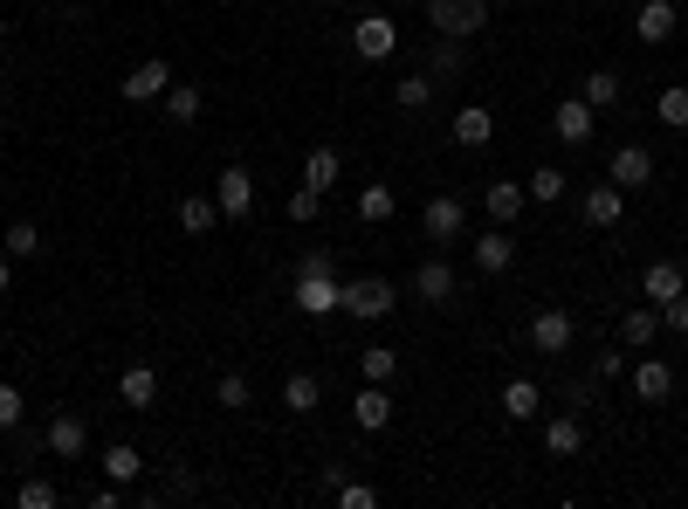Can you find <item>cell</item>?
Masks as SVG:
<instances>
[{
	"instance_id": "cell-1",
	"label": "cell",
	"mask_w": 688,
	"mask_h": 509,
	"mask_svg": "<svg viewBox=\"0 0 688 509\" xmlns=\"http://www.w3.org/2000/svg\"><path fill=\"white\" fill-rule=\"evenodd\" d=\"M290 303L303 317H330V310H345V283H338V269H296L290 275Z\"/></svg>"
},
{
	"instance_id": "cell-2",
	"label": "cell",
	"mask_w": 688,
	"mask_h": 509,
	"mask_svg": "<svg viewBox=\"0 0 688 509\" xmlns=\"http://www.w3.org/2000/svg\"><path fill=\"white\" fill-rule=\"evenodd\" d=\"M393 310H399V290L386 283V275H351V283H345V317L379 324V317H393Z\"/></svg>"
},
{
	"instance_id": "cell-3",
	"label": "cell",
	"mask_w": 688,
	"mask_h": 509,
	"mask_svg": "<svg viewBox=\"0 0 688 509\" xmlns=\"http://www.w3.org/2000/svg\"><path fill=\"white\" fill-rule=\"evenodd\" d=\"M427 21H435V35L469 42L489 29V0H427Z\"/></svg>"
},
{
	"instance_id": "cell-4",
	"label": "cell",
	"mask_w": 688,
	"mask_h": 509,
	"mask_svg": "<svg viewBox=\"0 0 688 509\" xmlns=\"http://www.w3.org/2000/svg\"><path fill=\"white\" fill-rule=\"evenodd\" d=\"M351 48H359L365 63H386L399 48V21L393 14H359V21H351Z\"/></svg>"
},
{
	"instance_id": "cell-5",
	"label": "cell",
	"mask_w": 688,
	"mask_h": 509,
	"mask_svg": "<svg viewBox=\"0 0 688 509\" xmlns=\"http://www.w3.org/2000/svg\"><path fill=\"white\" fill-rule=\"evenodd\" d=\"M172 76H180V69H172L166 56H145L132 76H124V104H159V97L172 90Z\"/></svg>"
},
{
	"instance_id": "cell-6",
	"label": "cell",
	"mask_w": 688,
	"mask_h": 509,
	"mask_svg": "<svg viewBox=\"0 0 688 509\" xmlns=\"http://www.w3.org/2000/svg\"><path fill=\"white\" fill-rule=\"evenodd\" d=\"M214 207H221V220H248V214H255V180H248V166H221Z\"/></svg>"
},
{
	"instance_id": "cell-7",
	"label": "cell",
	"mask_w": 688,
	"mask_h": 509,
	"mask_svg": "<svg viewBox=\"0 0 688 509\" xmlns=\"http://www.w3.org/2000/svg\"><path fill=\"white\" fill-rule=\"evenodd\" d=\"M420 227H427V241H462V227H469L462 193H435V200L420 207Z\"/></svg>"
},
{
	"instance_id": "cell-8",
	"label": "cell",
	"mask_w": 688,
	"mask_h": 509,
	"mask_svg": "<svg viewBox=\"0 0 688 509\" xmlns=\"http://www.w3.org/2000/svg\"><path fill=\"white\" fill-rule=\"evenodd\" d=\"M572 338H578L572 310H538V317H530V351H544V359H565Z\"/></svg>"
},
{
	"instance_id": "cell-9",
	"label": "cell",
	"mask_w": 688,
	"mask_h": 509,
	"mask_svg": "<svg viewBox=\"0 0 688 509\" xmlns=\"http://www.w3.org/2000/svg\"><path fill=\"white\" fill-rule=\"evenodd\" d=\"M414 296L427 303V310H448V303L462 296V283H454V269L441 262V255H427V262L414 269Z\"/></svg>"
},
{
	"instance_id": "cell-10",
	"label": "cell",
	"mask_w": 688,
	"mask_h": 509,
	"mask_svg": "<svg viewBox=\"0 0 688 509\" xmlns=\"http://www.w3.org/2000/svg\"><path fill=\"white\" fill-rule=\"evenodd\" d=\"M42 448L56 454V462H83V448H90V427H83V414H56L42 427Z\"/></svg>"
},
{
	"instance_id": "cell-11",
	"label": "cell",
	"mask_w": 688,
	"mask_h": 509,
	"mask_svg": "<svg viewBox=\"0 0 688 509\" xmlns=\"http://www.w3.org/2000/svg\"><path fill=\"white\" fill-rule=\"evenodd\" d=\"M606 180L627 186V193H633V186H647V180H654V151H647V145H620L613 159H606Z\"/></svg>"
},
{
	"instance_id": "cell-12",
	"label": "cell",
	"mask_w": 688,
	"mask_h": 509,
	"mask_svg": "<svg viewBox=\"0 0 688 509\" xmlns=\"http://www.w3.org/2000/svg\"><path fill=\"white\" fill-rule=\"evenodd\" d=\"M578 214H585V227H620V214H627V186H585V200H578Z\"/></svg>"
},
{
	"instance_id": "cell-13",
	"label": "cell",
	"mask_w": 688,
	"mask_h": 509,
	"mask_svg": "<svg viewBox=\"0 0 688 509\" xmlns=\"http://www.w3.org/2000/svg\"><path fill=\"white\" fill-rule=\"evenodd\" d=\"M351 420H359L365 434H379V427H393V393L379 386V378H365V386L351 393Z\"/></svg>"
},
{
	"instance_id": "cell-14",
	"label": "cell",
	"mask_w": 688,
	"mask_h": 509,
	"mask_svg": "<svg viewBox=\"0 0 688 509\" xmlns=\"http://www.w3.org/2000/svg\"><path fill=\"white\" fill-rule=\"evenodd\" d=\"M117 399L132 406V414H151V399H159V372H151V365H124L117 372Z\"/></svg>"
},
{
	"instance_id": "cell-15",
	"label": "cell",
	"mask_w": 688,
	"mask_h": 509,
	"mask_svg": "<svg viewBox=\"0 0 688 509\" xmlns=\"http://www.w3.org/2000/svg\"><path fill=\"white\" fill-rule=\"evenodd\" d=\"M509 262H517V241H509V227L475 235V269H482V275H509Z\"/></svg>"
},
{
	"instance_id": "cell-16",
	"label": "cell",
	"mask_w": 688,
	"mask_h": 509,
	"mask_svg": "<svg viewBox=\"0 0 688 509\" xmlns=\"http://www.w3.org/2000/svg\"><path fill=\"white\" fill-rule=\"evenodd\" d=\"M482 207H489V220H496V227H509V220H517V214L530 207V193H523L517 180H489V186H482Z\"/></svg>"
},
{
	"instance_id": "cell-17",
	"label": "cell",
	"mask_w": 688,
	"mask_h": 509,
	"mask_svg": "<svg viewBox=\"0 0 688 509\" xmlns=\"http://www.w3.org/2000/svg\"><path fill=\"white\" fill-rule=\"evenodd\" d=\"M633 35H641L647 48H661L675 35V0H641V14H633Z\"/></svg>"
},
{
	"instance_id": "cell-18",
	"label": "cell",
	"mask_w": 688,
	"mask_h": 509,
	"mask_svg": "<svg viewBox=\"0 0 688 509\" xmlns=\"http://www.w3.org/2000/svg\"><path fill=\"white\" fill-rule=\"evenodd\" d=\"M557 138H565V145H585V138H593V104H585V97H557Z\"/></svg>"
},
{
	"instance_id": "cell-19",
	"label": "cell",
	"mask_w": 688,
	"mask_h": 509,
	"mask_svg": "<svg viewBox=\"0 0 688 509\" xmlns=\"http://www.w3.org/2000/svg\"><path fill=\"white\" fill-rule=\"evenodd\" d=\"M661 338V310H654V303H641V310H620V344L627 351H647Z\"/></svg>"
},
{
	"instance_id": "cell-20",
	"label": "cell",
	"mask_w": 688,
	"mask_h": 509,
	"mask_svg": "<svg viewBox=\"0 0 688 509\" xmlns=\"http://www.w3.org/2000/svg\"><path fill=\"white\" fill-rule=\"evenodd\" d=\"M496 138V117L489 111H482V104H469V111H454V145H462V151H482V145H489Z\"/></svg>"
},
{
	"instance_id": "cell-21",
	"label": "cell",
	"mask_w": 688,
	"mask_h": 509,
	"mask_svg": "<svg viewBox=\"0 0 688 509\" xmlns=\"http://www.w3.org/2000/svg\"><path fill=\"white\" fill-rule=\"evenodd\" d=\"M159 104H166V117L187 132V124H200V104H207V97H200V83H180V76H172V90L159 97Z\"/></svg>"
},
{
	"instance_id": "cell-22",
	"label": "cell",
	"mask_w": 688,
	"mask_h": 509,
	"mask_svg": "<svg viewBox=\"0 0 688 509\" xmlns=\"http://www.w3.org/2000/svg\"><path fill=\"white\" fill-rule=\"evenodd\" d=\"M544 448L557 454V462H572V454L585 448V427H578V414H572V406H565V414H557V420L544 427Z\"/></svg>"
},
{
	"instance_id": "cell-23",
	"label": "cell",
	"mask_w": 688,
	"mask_h": 509,
	"mask_svg": "<svg viewBox=\"0 0 688 509\" xmlns=\"http://www.w3.org/2000/svg\"><path fill=\"white\" fill-rule=\"evenodd\" d=\"M633 393H641L647 406H661L675 393V365H661V359H647V365H633Z\"/></svg>"
},
{
	"instance_id": "cell-24",
	"label": "cell",
	"mask_w": 688,
	"mask_h": 509,
	"mask_svg": "<svg viewBox=\"0 0 688 509\" xmlns=\"http://www.w3.org/2000/svg\"><path fill=\"white\" fill-rule=\"evenodd\" d=\"M345 180V159H338V151H330V145H317L311 151V159H303V186H317V193H330V186H338Z\"/></svg>"
},
{
	"instance_id": "cell-25",
	"label": "cell",
	"mask_w": 688,
	"mask_h": 509,
	"mask_svg": "<svg viewBox=\"0 0 688 509\" xmlns=\"http://www.w3.org/2000/svg\"><path fill=\"white\" fill-rule=\"evenodd\" d=\"M688 283H681V269L675 262H647V275H641V296L654 303V310H661V303H668V296H681Z\"/></svg>"
},
{
	"instance_id": "cell-26",
	"label": "cell",
	"mask_w": 688,
	"mask_h": 509,
	"mask_svg": "<svg viewBox=\"0 0 688 509\" xmlns=\"http://www.w3.org/2000/svg\"><path fill=\"white\" fill-rule=\"evenodd\" d=\"M317 399H324V378L317 372H290L283 378V406H290V414H317Z\"/></svg>"
},
{
	"instance_id": "cell-27",
	"label": "cell",
	"mask_w": 688,
	"mask_h": 509,
	"mask_svg": "<svg viewBox=\"0 0 688 509\" xmlns=\"http://www.w3.org/2000/svg\"><path fill=\"white\" fill-rule=\"evenodd\" d=\"M503 414L509 420H538L544 414V393L530 386V378H509V386H503Z\"/></svg>"
},
{
	"instance_id": "cell-28",
	"label": "cell",
	"mask_w": 688,
	"mask_h": 509,
	"mask_svg": "<svg viewBox=\"0 0 688 509\" xmlns=\"http://www.w3.org/2000/svg\"><path fill=\"white\" fill-rule=\"evenodd\" d=\"M104 475H111V482H124V489H132V482L145 475V454H138L132 441H117V448H104Z\"/></svg>"
},
{
	"instance_id": "cell-29",
	"label": "cell",
	"mask_w": 688,
	"mask_h": 509,
	"mask_svg": "<svg viewBox=\"0 0 688 509\" xmlns=\"http://www.w3.org/2000/svg\"><path fill=\"white\" fill-rule=\"evenodd\" d=\"M462 69H469V42L441 35V42H435V56H427V76H435V83H441V76H462Z\"/></svg>"
},
{
	"instance_id": "cell-30",
	"label": "cell",
	"mask_w": 688,
	"mask_h": 509,
	"mask_svg": "<svg viewBox=\"0 0 688 509\" xmlns=\"http://www.w3.org/2000/svg\"><path fill=\"white\" fill-rule=\"evenodd\" d=\"M214 220H221V207H214L207 193H187L180 200V227H187V235H214Z\"/></svg>"
},
{
	"instance_id": "cell-31",
	"label": "cell",
	"mask_w": 688,
	"mask_h": 509,
	"mask_svg": "<svg viewBox=\"0 0 688 509\" xmlns=\"http://www.w3.org/2000/svg\"><path fill=\"white\" fill-rule=\"evenodd\" d=\"M578 97H585L593 111H613V104H620V76H613V69H593V76L578 83Z\"/></svg>"
},
{
	"instance_id": "cell-32",
	"label": "cell",
	"mask_w": 688,
	"mask_h": 509,
	"mask_svg": "<svg viewBox=\"0 0 688 509\" xmlns=\"http://www.w3.org/2000/svg\"><path fill=\"white\" fill-rule=\"evenodd\" d=\"M359 372L379 378V386H393V378H399V351H393V344H365V351H359Z\"/></svg>"
},
{
	"instance_id": "cell-33",
	"label": "cell",
	"mask_w": 688,
	"mask_h": 509,
	"mask_svg": "<svg viewBox=\"0 0 688 509\" xmlns=\"http://www.w3.org/2000/svg\"><path fill=\"white\" fill-rule=\"evenodd\" d=\"M63 502V489L48 475H29V482H14V509H56Z\"/></svg>"
},
{
	"instance_id": "cell-34",
	"label": "cell",
	"mask_w": 688,
	"mask_h": 509,
	"mask_svg": "<svg viewBox=\"0 0 688 509\" xmlns=\"http://www.w3.org/2000/svg\"><path fill=\"white\" fill-rule=\"evenodd\" d=\"M654 117L668 124V132H688V83H668L654 97Z\"/></svg>"
},
{
	"instance_id": "cell-35",
	"label": "cell",
	"mask_w": 688,
	"mask_h": 509,
	"mask_svg": "<svg viewBox=\"0 0 688 509\" xmlns=\"http://www.w3.org/2000/svg\"><path fill=\"white\" fill-rule=\"evenodd\" d=\"M393 104H399V111H427V104H435V76H399V83H393Z\"/></svg>"
},
{
	"instance_id": "cell-36",
	"label": "cell",
	"mask_w": 688,
	"mask_h": 509,
	"mask_svg": "<svg viewBox=\"0 0 688 509\" xmlns=\"http://www.w3.org/2000/svg\"><path fill=\"white\" fill-rule=\"evenodd\" d=\"M393 207H399V193H393V186H365V193H359V220H365V227L393 220Z\"/></svg>"
},
{
	"instance_id": "cell-37",
	"label": "cell",
	"mask_w": 688,
	"mask_h": 509,
	"mask_svg": "<svg viewBox=\"0 0 688 509\" xmlns=\"http://www.w3.org/2000/svg\"><path fill=\"white\" fill-rule=\"evenodd\" d=\"M523 193L538 200V207H551V200H565V172H557V166H538V172L523 180Z\"/></svg>"
},
{
	"instance_id": "cell-38",
	"label": "cell",
	"mask_w": 688,
	"mask_h": 509,
	"mask_svg": "<svg viewBox=\"0 0 688 509\" xmlns=\"http://www.w3.org/2000/svg\"><path fill=\"white\" fill-rule=\"evenodd\" d=\"M8 255H14V262L42 255V227H35V220H14V227H8Z\"/></svg>"
},
{
	"instance_id": "cell-39",
	"label": "cell",
	"mask_w": 688,
	"mask_h": 509,
	"mask_svg": "<svg viewBox=\"0 0 688 509\" xmlns=\"http://www.w3.org/2000/svg\"><path fill=\"white\" fill-rule=\"evenodd\" d=\"M214 399L227 406V414H248V399H255V393H248V378H241V372H227L221 386H214Z\"/></svg>"
},
{
	"instance_id": "cell-40",
	"label": "cell",
	"mask_w": 688,
	"mask_h": 509,
	"mask_svg": "<svg viewBox=\"0 0 688 509\" xmlns=\"http://www.w3.org/2000/svg\"><path fill=\"white\" fill-rule=\"evenodd\" d=\"M21 420H29V399L14 386H0V434H21Z\"/></svg>"
},
{
	"instance_id": "cell-41",
	"label": "cell",
	"mask_w": 688,
	"mask_h": 509,
	"mask_svg": "<svg viewBox=\"0 0 688 509\" xmlns=\"http://www.w3.org/2000/svg\"><path fill=\"white\" fill-rule=\"evenodd\" d=\"M317 214H324V193H317V186H296V193H290V220H296V227H311Z\"/></svg>"
},
{
	"instance_id": "cell-42",
	"label": "cell",
	"mask_w": 688,
	"mask_h": 509,
	"mask_svg": "<svg viewBox=\"0 0 688 509\" xmlns=\"http://www.w3.org/2000/svg\"><path fill=\"white\" fill-rule=\"evenodd\" d=\"M330 496H338L345 509H379V489H365V482H351V475H345V482H338Z\"/></svg>"
},
{
	"instance_id": "cell-43",
	"label": "cell",
	"mask_w": 688,
	"mask_h": 509,
	"mask_svg": "<svg viewBox=\"0 0 688 509\" xmlns=\"http://www.w3.org/2000/svg\"><path fill=\"white\" fill-rule=\"evenodd\" d=\"M661 330H675V338H688V290L661 303Z\"/></svg>"
},
{
	"instance_id": "cell-44",
	"label": "cell",
	"mask_w": 688,
	"mask_h": 509,
	"mask_svg": "<svg viewBox=\"0 0 688 509\" xmlns=\"http://www.w3.org/2000/svg\"><path fill=\"white\" fill-rule=\"evenodd\" d=\"M599 399V378H572V386H565V406H572V414H578V406H593Z\"/></svg>"
},
{
	"instance_id": "cell-45",
	"label": "cell",
	"mask_w": 688,
	"mask_h": 509,
	"mask_svg": "<svg viewBox=\"0 0 688 509\" xmlns=\"http://www.w3.org/2000/svg\"><path fill=\"white\" fill-rule=\"evenodd\" d=\"M166 496H193V468H187V462H172V475H166Z\"/></svg>"
},
{
	"instance_id": "cell-46",
	"label": "cell",
	"mask_w": 688,
	"mask_h": 509,
	"mask_svg": "<svg viewBox=\"0 0 688 509\" xmlns=\"http://www.w3.org/2000/svg\"><path fill=\"white\" fill-rule=\"evenodd\" d=\"M124 502V482H104V489H90V509H117Z\"/></svg>"
},
{
	"instance_id": "cell-47",
	"label": "cell",
	"mask_w": 688,
	"mask_h": 509,
	"mask_svg": "<svg viewBox=\"0 0 688 509\" xmlns=\"http://www.w3.org/2000/svg\"><path fill=\"white\" fill-rule=\"evenodd\" d=\"M593 378H599V386H606V378H620V351H599V359H593Z\"/></svg>"
},
{
	"instance_id": "cell-48",
	"label": "cell",
	"mask_w": 688,
	"mask_h": 509,
	"mask_svg": "<svg viewBox=\"0 0 688 509\" xmlns=\"http://www.w3.org/2000/svg\"><path fill=\"white\" fill-rule=\"evenodd\" d=\"M14 290V255H0V296Z\"/></svg>"
},
{
	"instance_id": "cell-49",
	"label": "cell",
	"mask_w": 688,
	"mask_h": 509,
	"mask_svg": "<svg viewBox=\"0 0 688 509\" xmlns=\"http://www.w3.org/2000/svg\"><path fill=\"white\" fill-rule=\"evenodd\" d=\"M8 42H14V29H8V21H0V56H8Z\"/></svg>"
}]
</instances>
